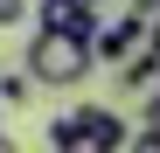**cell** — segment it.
I'll use <instances>...</instances> for the list:
<instances>
[{"mask_svg": "<svg viewBox=\"0 0 160 153\" xmlns=\"http://www.w3.org/2000/svg\"><path fill=\"white\" fill-rule=\"evenodd\" d=\"M98 70V56H91V42L84 35H56V28H35V42H28V76H35V91L42 84H84V76Z\"/></svg>", "mask_w": 160, "mask_h": 153, "instance_id": "obj_1", "label": "cell"}, {"mask_svg": "<svg viewBox=\"0 0 160 153\" xmlns=\"http://www.w3.org/2000/svg\"><path fill=\"white\" fill-rule=\"evenodd\" d=\"M139 49H153V28H146V21H98V35H91V56L98 63H132V56H139Z\"/></svg>", "mask_w": 160, "mask_h": 153, "instance_id": "obj_2", "label": "cell"}, {"mask_svg": "<svg viewBox=\"0 0 160 153\" xmlns=\"http://www.w3.org/2000/svg\"><path fill=\"white\" fill-rule=\"evenodd\" d=\"M42 28H56V35H98V14L91 7H77V0H42Z\"/></svg>", "mask_w": 160, "mask_h": 153, "instance_id": "obj_3", "label": "cell"}, {"mask_svg": "<svg viewBox=\"0 0 160 153\" xmlns=\"http://www.w3.org/2000/svg\"><path fill=\"white\" fill-rule=\"evenodd\" d=\"M70 111H77V125H84V132H98L112 153L132 139V132H125V118H118V111H104V105H70Z\"/></svg>", "mask_w": 160, "mask_h": 153, "instance_id": "obj_4", "label": "cell"}, {"mask_svg": "<svg viewBox=\"0 0 160 153\" xmlns=\"http://www.w3.org/2000/svg\"><path fill=\"white\" fill-rule=\"evenodd\" d=\"M49 146H56V153H112L98 132H84V125H77V111H63L56 125H49Z\"/></svg>", "mask_w": 160, "mask_h": 153, "instance_id": "obj_5", "label": "cell"}, {"mask_svg": "<svg viewBox=\"0 0 160 153\" xmlns=\"http://www.w3.org/2000/svg\"><path fill=\"white\" fill-rule=\"evenodd\" d=\"M153 76H160V49H139L132 63H118V84H125V91H146Z\"/></svg>", "mask_w": 160, "mask_h": 153, "instance_id": "obj_6", "label": "cell"}, {"mask_svg": "<svg viewBox=\"0 0 160 153\" xmlns=\"http://www.w3.org/2000/svg\"><path fill=\"white\" fill-rule=\"evenodd\" d=\"M35 97V76L28 70H0V105H28Z\"/></svg>", "mask_w": 160, "mask_h": 153, "instance_id": "obj_7", "label": "cell"}, {"mask_svg": "<svg viewBox=\"0 0 160 153\" xmlns=\"http://www.w3.org/2000/svg\"><path fill=\"white\" fill-rule=\"evenodd\" d=\"M125 153H160V132H153V125H139V132L125 139Z\"/></svg>", "mask_w": 160, "mask_h": 153, "instance_id": "obj_8", "label": "cell"}, {"mask_svg": "<svg viewBox=\"0 0 160 153\" xmlns=\"http://www.w3.org/2000/svg\"><path fill=\"white\" fill-rule=\"evenodd\" d=\"M21 14H28V0H0V28H14Z\"/></svg>", "mask_w": 160, "mask_h": 153, "instance_id": "obj_9", "label": "cell"}, {"mask_svg": "<svg viewBox=\"0 0 160 153\" xmlns=\"http://www.w3.org/2000/svg\"><path fill=\"white\" fill-rule=\"evenodd\" d=\"M77 7H91V14H104V7H112V0H77Z\"/></svg>", "mask_w": 160, "mask_h": 153, "instance_id": "obj_10", "label": "cell"}, {"mask_svg": "<svg viewBox=\"0 0 160 153\" xmlns=\"http://www.w3.org/2000/svg\"><path fill=\"white\" fill-rule=\"evenodd\" d=\"M0 153H21V146H14V139H7V132H0Z\"/></svg>", "mask_w": 160, "mask_h": 153, "instance_id": "obj_11", "label": "cell"}, {"mask_svg": "<svg viewBox=\"0 0 160 153\" xmlns=\"http://www.w3.org/2000/svg\"><path fill=\"white\" fill-rule=\"evenodd\" d=\"M153 49H160V21H153Z\"/></svg>", "mask_w": 160, "mask_h": 153, "instance_id": "obj_12", "label": "cell"}]
</instances>
